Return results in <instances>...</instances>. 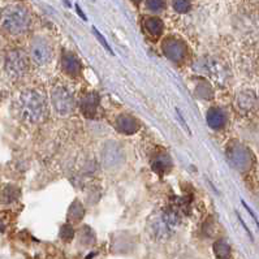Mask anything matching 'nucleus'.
I'll return each instance as SVG.
<instances>
[{
  "label": "nucleus",
  "mask_w": 259,
  "mask_h": 259,
  "mask_svg": "<svg viewBox=\"0 0 259 259\" xmlns=\"http://www.w3.org/2000/svg\"><path fill=\"white\" fill-rule=\"evenodd\" d=\"M99 107V95L97 93H89L85 97H82L79 102V108L85 117H95Z\"/></svg>",
  "instance_id": "10"
},
{
  "label": "nucleus",
  "mask_w": 259,
  "mask_h": 259,
  "mask_svg": "<svg viewBox=\"0 0 259 259\" xmlns=\"http://www.w3.org/2000/svg\"><path fill=\"white\" fill-rule=\"evenodd\" d=\"M83 215H85V210H83V206L81 204V202L74 201L73 203L70 204L69 211H68V222H79L83 218Z\"/></svg>",
  "instance_id": "14"
},
{
  "label": "nucleus",
  "mask_w": 259,
  "mask_h": 259,
  "mask_svg": "<svg viewBox=\"0 0 259 259\" xmlns=\"http://www.w3.org/2000/svg\"><path fill=\"white\" fill-rule=\"evenodd\" d=\"M172 7L177 13H186L192 8V3H190V0H174Z\"/></svg>",
  "instance_id": "18"
},
{
  "label": "nucleus",
  "mask_w": 259,
  "mask_h": 259,
  "mask_svg": "<svg viewBox=\"0 0 259 259\" xmlns=\"http://www.w3.org/2000/svg\"><path fill=\"white\" fill-rule=\"evenodd\" d=\"M30 58L34 64L43 67L52 59V47L49 40L43 37H35L30 45Z\"/></svg>",
  "instance_id": "5"
},
{
  "label": "nucleus",
  "mask_w": 259,
  "mask_h": 259,
  "mask_svg": "<svg viewBox=\"0 0 259 259\" xmlns=\"http://www.w3.org/2000/svg\"><path fill=\"white\" fill-rule=\"evenodd\" d=\"M16 116L26 124H37L47 115V102L42 93L34 89L21 92L15 102Z\"/></svg>",
  "instance_id": "1"
},
{
  "label": "nucleus",
  "mask_w": 259,
  "mask_h": 259,
  "mask_svg": "<svg viewBox=\"0 0 259 259\" xmlns=\"http://www.w3.org/2000/svg\"><path fill=\"white\" fill-rule=\"evenodd\" d=\"M116 129L125 136H132L137 133L138 129H140V124H138L137 120L131 115H120L117 119H116Z\"/></svg>",
  "instance_id": "9"
},
{
  "label": "nucleus",
  "mask_w": 259,
  "mask_h": 259,
  "mask_svg": "<svg viewBox=\"0 0 259 259\" xmlns=\"http://www.w3.org/2000/svg\"><path fill=\"white\" fill-rule=\"evenodd\" d=\"M20 190L19 188H15L12 185H7L2 193H0V201L3 203H12L16 199L19 198Z\"/></svg>",
  "instance_id": "15"
},
{
  "label": "nucleus",
  "mask_w": 259,
  "mask_h": 259,
  "mask_svg": "<svg viewBox=\"0 0 259 259\" xmlns=\"http://www.w3.org/2000/svg\"><path fill=\"white\" fill-rule=\"evenodd\" d=\"M93 30H94V34H95V37L98 38V40H99V42L102 43V45H103V47L104 49L107 50V51L108 52H111V54H113V51H112V49H111L110 46H108V43H107V40H106V38L103 37V35H102L101 33H99V31L97 30V29L95 28H93Z\"/></svg>",
  "instance_id": "21"
},
{
  "label": "nucleus",
  "mask_w": 259,
  "mask_h": 259,
  "mask_svg": "<svg viewBox=\"0 0 259 259\" xmlns=\"http://www.w3.org/2000/svg\"><path fill=\"white\" fill-rule=\"evenodd\" d=\"M206 120H207V124L210 128L222 129L227 122V115L219 107H211L210 110L207 111Z\"/></svg>",
  "instance_id": "11"
},
{
  "label": "nucleus",
  "mask_w": 259,
  "mask_h": 259,
  "mask_svg": "<svg viewBox=\"0 0 259 259\" xmlns=\"http://www.w3.org/2000/svg\"><path fill=\"white\" fill-rule=\"evenodd\" d=\"M151 168H153V171L158 175H164L167 174L169 169L172 168V160L171 158L167 155V154H160V155L155 156L151 163Z\"/></svg>",
  "instance_id": "12"
},
{
  "label": "nucleus",
  "mask_w": 259,
  "mask_h": 259,
  "mask_svg": "<svg viewBox=\"0 0 259 259\" xmlns=\"http://www.w3.org/2000/svg\"><path fill=\"white\" fill-rule=\"evenodd\" d=\"M228 158L233 163V165L237 167V169H241V171L247 169L251 164V155L247 151V149H245V146H241V145L229 149Z\"/></svg>",
  "instance_id": "7"
},
{
  "label": "nucleus",
  "mask_w": 259,
  "mask_h": 259,
  "mask_svg": "<svg viewBox=\"0 0 259 259\" xmlns=\"http://www.w3.org/2000/svg\"><path fill=\"white\" fill-rule=\"evenodd\" d=\"M147 10L153 11V12H158V11L163 10L164 7V2L163 0H146Z\"/></svg>",
  "instance_id": "20"
},
{
  "label": "nucleus",
  "mask_w": 259,
  "mask_h": 259,
  "mask_svg": "<svg viewBox=\"0 0 259 259\" xmlns=\"http://www.w3.org/2000/svg\"><path fill=\"white\" fill-rule=\"evenodd\" d=\"M4 70L11 79L24 78L29 72V58L26 52L20 49L11 50L6 55Z\"/></svg>",
  "instance_id": "3"
},
{
  "label": "nucleus",
  "mask_w": 259,
  "mask_h": 259,
  "mask_svg": "<svg viewBox=\"0 0 259 259\" xmlns=\"http://www.w3.org/2000/svg\"><path fill=\"white\" fill-rule=\"evenodd\" d=\"M51 104L55 112L60 116H68L74 111V98L69 89L63 85H58L54 88L51 93Z\"/></svg>",
  "instance_id": "4"
},
{
  "label": "nucleus",
  "mask_w": 259,
  "mask_h": 259,
  "mask_svg": "<svg viewBox=\"0 0 259 259\" xmlns=\"http://www.w3.org/2000/svg\"><path fill=\"white\" fill-rule=\"evenodd\" d=\"M213 253L218 259H231V246L224 240H219L213 244Z\"/></svg>",
  "instance_id": "16"
},
{
  "label": "nucleus",
  "mask_w": 259,
  "mask_h": 259,
  "mask_svg": "<svg viewBox=\"0 0 259 259\" xmlns=\"http://www.w3.org/2000/svg\"><path fill=\"white\" fill-rule=\"evenodd\" d=\"M255 104V98L253 94L250 93H244V94L238 95L237 99V107L242 111H249L251 110Z\"/></svg>",
  "instance_id": "17"
},
{
  "label": "nucleus",
  "mask_w": 259,
  "mask_h": 259,
  "mask_svg": "<svg viewBox=\"0 0 259 259\" xmlns=\"http://www.w3.org/2000/svg\"><path fill=\"white\" fill-rule=\"evenodd\" d=\"M145 30L154 38H158L162 35L163 29H164V25L163 21L158 17H147L144 22Z\"/></svg>",
  "instance_id": "13"
},
{
  "label": "nucleus",
  "mask_w": 259,
  "mask_h": 259,
  "mask_svg": "<svg viewBox=\"0 0 259 259\" xmlns=\"http://www.w3.org/2000/svg\"><path fill=\"white\" fill-rule=\"evenodd\" d=\"M132 2H133V3H136V4H140L142 0H132Z\"/></svg>",
  "instance_id": "23"
},
{
  "label": "nucleus",
  "mask_w": 259,
  "mask_h": 259,
  "mask_svg": "<svg viewBox=\"0 0 259 259\" xmlns=\"http://www.w3.org/2000/svg\"><path fill=\"white\" fill-rule=\"evenodd\" d=\"M30 15L24 6L11 4L0 13V28L10 35L24 34L30 26Z\"/></svg>",
  "instance_id": "2"
},
{
  "label": "nucleus",
  "mask_w": 259,
  "mask_h": 259,
  "mask_svg": "<svg viewBox=\"0 0 259 259\" xmlns=\"http://www.w3.org/2000/svg\"><path fill=\"white\" fill-rule=\"evenodd\" d=\"M162 51L174 63H181L186 55L185 43L174 37H167L162 43Z\"/></svg>",
  "instance_id": "6"
},
{
  "label": "nucleus",
  "mask_w": 259,
  "mask_h": 259,
  "mask_svg": "<svg viewBox=\"0 0 259 259\" xmlns=\"http://www.w3.org/2000/svg\"><path fill=\"white\" fill-rule=\"evenodd\" d=\"M74 236V231L73 227L70 226V224H64V226L61 227L60 229V237L63 238L64 241H70L73 238Z\"/></svg>",
  "instance_id": "19"
},
{
  "label": "nucleus",
  "mask_w": 259,
  "mask_h": 259,
  "mask_svg": "<svg viewBox=\"0 0 259 259\" xmlns=\"http://www.w3.org/2000/svg\"><path fill=\"white\" fill-rule=\"evenodd\" d=\"M76 8H77V13H78V15H79V16H81V17H82V19H83V20H86V16H85V15H83V13H82V11H81V8H79V7H78V6H77V7H76Z\"/></svg>",
  "instance_id": "22"
},
{
  "label": "nucleus",
  "mask_w": 259,
  "mask_h": 259,
  "mask_svg": "<svg viewBox=\"0 0 259 259\" xmlns=\"http://www.w3.org/2000/svg\"><path fill=\"white\" fill-rule=\"evenodd\" d=\"M61 68L70 77H77L81 72V60L73 52H64L61 56Z\"/></svg>",
  "instance_id": "8"
}]
</instances>
